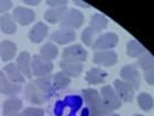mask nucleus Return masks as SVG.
<instances>
[{"mask_svg":"<svg viewBox=\"0 0 154 116\" xmlns=\"http://www.w3.org/2000/svg\"><path fill=\"white\" fill-rule=\"evenodd\" d=\"M84 23V14L77 9H66L62 17L60 24L63 28L77 29Z\"/></svg>","mask_w":154,"mask_h":116,"instance_id":"obj_1","label":"nucleus"},{"mask_svg":"<svg viewBox=\"0 0 154 116\" xmlns=\"http://www.w3.org/2000/svg\"><path fill=\"white\" fill-rule=\"evenodd\" d=\"M53 63L51 61H48L41 56V55H34L31 63V72L33 75L38 77L46 76L53 70Z\"/></svg>","mask_w":154,"mask_h":116,"instance_id":"obj_2","label":"nucleus"},{"mask_svg":"<svg viewBox=\"0 0 154 116\" xmlns=\"http://www.w3.org/2000/svg\"><path fill=\"white\" fill-rule=\"evenodd\" d=\"M87 59L86 50L80 44H74L63 51V61L65 62H84Z\"/></svg>","mask_w":154,"mask_h":116,"instance_id":"obj_3","label":"nucleus"},{"mask_svg":"<svg viewBox=\"0 0 154 116\" xmlns=\"http://www.w3.org/2000/svg\"><path fill=\"white\" fill-rule=\"evenodd\" d=\"M113 85H115V91L117 95L119 96V98L121 100V102H131L134 97V89L131 84L125 82V81L122 80H116L113 82Z\"/></svg>","mask_w":154,"mask_h":116,"instance_id":"obj_4","label":"nucleus"},{"mask_svg":"<svg viewBox=\"0 0 154 116\" xmlns=\"http://www.w3.org/2000/svg\"><path fill=\"white\" fill-rule=\"evenodd\" d=\"M118 41H119V38L117 34H115L112 32L105 33V34L100 36L99 38H97L95 40L93 48L95 50H99V51L109 50V49L115 48L116 45L118 44Z\"/></svg>","mask_w":154,"mask_h":116,"instance_id":"obj_5","label":"nucleus"},{"mask_svg":"<svg viewBox=\"0 0 154 116\" xmlns=\"http://www.w3.org/2000/svg\"><path fill=\"white\" fill-rule=\"evenodd\" d=\"M121 77L123 81L130 83L133 86L134 90L139 89L140 86V82H141V77H140V73H139L137 65L135 64H129L123 66L121 70Z\"/></svg>","mask_w":154,"mask_h":116,"instance_id":"obj_6","label":"nucleus"},{"mask_svg":"<svg viewBox=\"0 0 154 116\" xmlns=\"http://www.w3.org/2000/svg\"><path fill=\"white\" fill-rule=\"evenodd\" d=\"M100 97L112 111L118 110V108L121 107V100L117 95L116 91L111 86H109V85L108 86H103L101 89V95H100Z\"/></svg>","mask_w":154,"mask_h":116,"instance_id":"obj_7","label":"nucleus"},{"mask_svg":"<svg viewBox=\"0 0 154 116\" xmlns=\"http://www.w3.org/2000/svg\"><path fill=\"white\" fill-rule=\"evenodd\" d=\"M12 18L18 23H20V26H28L35 19V13L33 10L29 9V8L17 7L13 10Z\"/></svg>","mask_w":154,"mask_h":116,"instance_id":"obj_8","label":"nucleus"},{"mask_svg":"<svg viewBox=\"0 0 154 116\" xmlns=\"http://www.w3.org/2000/svg\"><path fill=\"white\" fill-rule=\"evenodd\" d=\"M26 98L33 104H43L46 102L48 96L33 82H31L26 86Z\"/></svg>","mask_w":154,"mask_h":116,"instance_id":"obj_9","label":"nucleus"},{"mask_svg":"<svg viewBox=\"0 0 154 116\" xmlns=\"http://www.w3.org/2000/svg\"><path fill=\"white\" fill-rule=\"evenodd\" d=\"M118 56L115 51H98L94 54V62L103 66H111L116 64Z\"/></svg>","mask_w":154,"mask_h":116,"instance_id":"obj_10","label":"nucleus"},{"mask_svg":"<svg viewBox=\"0 0 154 116\" xmlns=\"http://www.w3.org/2000/svg\"><path fill=\"white\" fill-rule=\"evenodd\" d=\"M21 92V86L19 84L12 83L5 73L0 71V94L6 95H17Z\"/></svg>","mask_w":154,"mask_h":116,"instance_id":"obj_11","label":"nucleus"},{"mask_svg":"<svg viewBox=\"0 0 154 116\" xmlns=\"http://www.w3.org/2000/svg\"><path fill=\"white\" fill-rule=\"evenodd\" d=\"M51 39L52 41L57 42L58 44H66V43L74 41L76 39V33L73 29L62 28V29L55 31L51 36Z\"/></svg>","mask_w":154,"mask_h":116,"instance_id":"obj_12","label":"nucleus"},{"mask_svg":"<svg viewBox=\"0 0 154 116\" xmlns=\"http://www.w3.org/2000/svg\"><path fill=\"white\" fill-rule=\"evenodd\" d=\"M22 108V102L18 97H10L3 103V116H17Z\"/></svg>","mask_w":154,"mask_h":116,"instance_id":"obj_13","label":"nucleus"},{"mask_svg":"<svg viewBox=\"0 0 154 116\" xmlns=\"http://www.w3.org/2000/svg\"><path fill=\"white\" fill-rule=\"evenodd\" d=\"M48 27L46 24H44L43 22H38L30 31L29 38L34 43H40V42L44 40L45 37L48 36Z\"/></svg>","mask_w":154,"mask_h":116,"instance_id":"obj_14","label":"nucleus"},{"mask_svg":"<svg viewBox=\"0 0 154 116\" xmlns=\"http://www.w3.org/2000/svg\"><path fill=\"white\" fill-rule=\"evenodd\" d=\"M3 71H5V75H6L12 83L20 84V83H23L24 80H26V79H24V75L19 71L17 64H14V63L7 64L6 66L3 68Z\"/></svg>","mask_w":154,"mask_h":116,"instance_id":"obj_15","label":"nucleus"},{"mask_svg":"<svg viewBox=\"0 0 154 116\" xmlns=\"http://www.w3.org/2000/svg\"><path fill=\"white\" fill-rule=\"evenodd\" d=\"M63 73L68 77H77L83 71V64L78 62H65L60 63Z\"/></svg>","mask_w":154,"mask_h":116,"instance_id":"obj_16","label":"nucleus"},{"mask_svg":"<svg viewBox=\"0 0 154 116\" xmlns=\"http://www.w3.org/2000/svg\"><path fill=\"white\" fill-rule=\"evenodd\" d=\"M17 45L10 40H5L0 43V55L2 61L7 62L12 60L13 56L16 55Z\"/></svg>","mask_w":154,"mask_h":116,"instance_id":"obj_17","label":"nucleus"},{"mask_svg":"<svg viewBox=\"0 0 154 116\" xmlns=\"http://www.w3.org/2000/svg\"><path fill=\"white\" fill-rule=\"evenodd\" d=\"M17 66L23 75H26L28 77L32 76L31 65H30V54L28 52L23 51L20 53L18 60H17Z\"/></svg>","mask_w":154,"mask_h":116,"instance_id":"obj_18","label":"nucleus"},{"mask_svg":"<svg viewBox=\"0 0 154 116\" xmlns=\"http://www.w3.org/2000/svg\"><path fill=\"white\" fill-rule=\"evenodd\" d=\"M107 73L101 69L98 68H94L90 69L89 71L87 72L86 74V81L89 84H100L103 83L106 81Z\"/></svg>","mask_w":154,"mask_h":116,"instance_id":"obj_19","label":"nucleus"},{"mask_svg":"<svg viewBox=\"0 0 154 116\" xmlns=\"http://www.w3.org/2000/svg\"><path fill=\"white\" fill-rule=\"evenodd\" d=\"M33 83L35 84L36 86L40 89V90L43 92V93L46 95V96H50L52 95L53 91H54V87H53V83H52V76L50 75H46V76H42L38 77Z\"/></svg>","mask_w":154,"mask_h":116,"instance_id":"obj_20","label":"nucleus"},{"mask_svg":"<svg viewBox=\"0 0 154 116\" xmlns=\"http://www.w3.org/2000/svg\"><path fill=\"white\" fill-rule=\"evenodd\" d=\"M0 28L2 30L3 33L7 34H12L17 31V26L11 14H3L0 17Z\"/></svg>","mask_w":154,"mask_h":116,"instance_id":"obj_21","label":"nucleus"},{"mask_svg":"<svg viewBox=\"0 0 154 116\" xmlns=\"http://www.w3.org/2000/svg\"><path fill=\"white\" fill-rule=\"evenodd\" d=\"M90 111H91V115L94 116H108L112 114V110L101 100V97L93 107H90Z\"/></svg>","mask_w":154,"mask_h":116,"instance_id":"obj_22","label":"nucleus"},{"mask_svg":"<svg viewBox=\"0 0 154 116\" xmlns=\"http://www.w3.org/2000/svg\"><path fill=\"white\" fill-rule=\"evenodd\" d=\"M108 24V20L105 16L103 14H95L93 16L91 20H90V29L93 30L94 32H100L101 30H103Z\"/></svg>","mask_w":154,"mask_h":116,"instance_id":"obj_23","label":"nucleus"},{"mask_svg":"<svg viewBox=\"0 0 154 116\" xmlns=\"http://www.w3.org/2000/svg\"><path fill=\"white\" fill-rule=\"evenodd\" d=\"M65 11H66V8H52L44 13V18L50 23L60 22Z\"/></svg>","mask_w":154,"mask_h":116,"instance_id":"obj_24","label":"nucleus"},{"mask_svg":"<svg viewBox=\"0 0 154 116\" xmlns=\"http://www.w3.org/2000/svg\"><path fill=\"white\" fill-rule=\"evenodd\" d=\"M52 82H53V87L55 90H64L71 83V79L63 73L58 72L54 76H52Z\"/></svg>","mask_w":154,"mask_h":116,"instance_id":"obj_25","label":"nucleus"},{"mask_svg":"<svg viewBox=\"0 0 154 116\" xmlns=\"http://www.w3.org/2000/svg\"><path fill=\"white\" fill-rule=\"evenodd\" d=\"M127 53L131 58H138V56H141V55L144 54L145 49L138 41L131 40V41L128 42V45H127Z\"/></svg>","mask_w":154,"mask_h":116,"instance_id":"obj_26","label":"nucleus"},{"mask_svg":"<svg viewBox=\"0 0 154 116\" xmlns=\"http://www.w3.org/2000/svg\"><path fill=\"white\" fill-rule=\"evenodd\" d=\"M41 56L48 61H51V60H54L58 54V50L57 48L55 47L53 43H46L41 48Z\"/></svg>","mask_w":154,"mask_h":116,"instance_id":"obj_27","label":"nucleus"},{"mask_svg":"<svg viewBox=\"0 0 154 116\" xmlns=\"http://www.w3.org/2000/svg\"><path fill=\"white\" fill-rule=\"evenodd\" d=\"M83 96L86 104L89 107H93L95 104L100 100V95L96 90L94 89H86L83 91Z\"/></svg>","mask_w":154,"mask_h":116,"instance_id":"obj_28","label":"nucleus"},{"mask_svg":"<svg viewBox=\"0 0 154 116\" xmlns=\"http://www.w3.org/2000/svg\"><path fill=\"white\" fill-rule=\"evenodd\" d=\"M139 106L141 107L143 111H150L153 107V97L149 93H141L138 96Z\"/></svg>","mask_w":154,"mask_h":116,"instance_id":"obj_29","label":"nucleus"},{"mask_svg":"<svg viewBox=\"0 0 154 116\" xmlns=\"http://www.w3.org/2000/svg\"><path fill=\"white\" fill-rule=\"evenodd\" d=\"M139 65L140 68L143 70V71H149V70H153L154 66V62H153V58H152L150 54H143L140 56L139 59Z\"/></svg>","mask_w":154,"mask_h":116,"instance_id":"obj_30","label":"nucleus"},{"mask_svg":"<svg viewBox=\"0 0 154 116\" xmlns=\"http://www.w3.org/2000/svg\"><path fill=\"white\" fill-rule=\"evenodd\" d=\"M95 36H96V32H94L93 30L88 27V28L84 30L83 34H82V40H83V42L86 45L93 47L94 42H95Z\"/></svg>","mask_w":154,"mask_h":116,"instance_id":"obj_31","label":"nucleus"},{"mask_svg":"<svg viewBox=\"0 0 154 116\" xmlns=\"http://www.w3.org/2000/svg\"><path fill=\"white\" fill-rule=\"evenodd\" d=\"M17 116H44V113L41 108L35 107H28L23 111L22 113H19Z\"/></svg>","mask_w":154,"mask_h":116,"instance_id":"obj_32","label":"nucleus"},{"mask_svg":"<svg viewBox=\"0 0 154 116\" xmlns=\"http://www.w3.org/2000/svg\"><path fill=\"white\" fill-rule=\"evenodd\" d=\"M46 3H48V6L55 7V8H66L67 1H66V0H55V1L48 0V1Z\"/></svg>","mask_w":154,"mask_h":116,"instance_id":"obj_33","label":"nucleus"},{"mask_svg":"<svg viewBox=\"0 0 154 116\" xmlns=\"http://www.w3.org/2000/svg\"><path fill=\"white\" fill-rule=\"evenodd\" d=\"M12 7V2L8 0H0V12H5L7 10H9Z\"/></svg>","mask_w":154,"mask_h":116,"instance_id":"obj_34","label":"nucleus"},{"mask_svg":"<svg viewBox=\"0 0 154 116\" xmlns=\"http://www.w3.org/2000/svg\"><path fill=\"white\" fill-rule=\"evenodd\" d=\"M144 77H145V81H146V82H148L150 85H153V83H154L153 70H149V71H145L144 72Z\"/></svg>","mask_w":154,"mask_h":116,"instance_id":"obj_35","label":"nucleus"},{"mask_svg":"<svg viewBox=\"0 0 154 116\" xmlns=\"http://www.w3.org/2000/svg\"><path fill=\"white\" fill-rule=\"evenodd\" d=\"M26 3H29V5H38L40 1H24Z\"/></svg>","mask_w":154,"mask_h":116,"instance_id":"obj_36","label":"nucleus"},{"mask_svg":"<svg viewBox=\"0 0 154 116\" xmlns=\"http://www.w3.org/2000/svg\"><path fill=\"white\" fill-rule=\"evenodd\" d=\"M75 3H77V5H84L85 6V8H88V5H86V3H84V2H80V1H75Z\"/></svg>","mask_w":154,"mask_h":116,"instance_id":"obj_37","label":"nucleus"},{"mask_svg":"<svg viewBox=\"0 0 154 116\" xmlns=\"http://www.w3.org/2000/svg\"><path fill=\"white\" fill-rule=\"evenodd\" d=\"M108 116H119V115H117V114H110V115H108Z\"/></svg>","mask_w":154,"mask_h":116,"instance_id":"obj_38","label":"nucleus"},{"mask_svg":"<svg viewBox=\"0 0 154 116\" xmlns=\"http://www.w3.org/2000/svg\"><path fill=\"white\" fill-rule=\"evenodd\" d=\"M133 116H143V115H139V114H137V115H133Z\"/></svg>","mask_w":154,"mask_h":116,"instance_id":"obj_39","label":"nucleus"}]
</instances>
